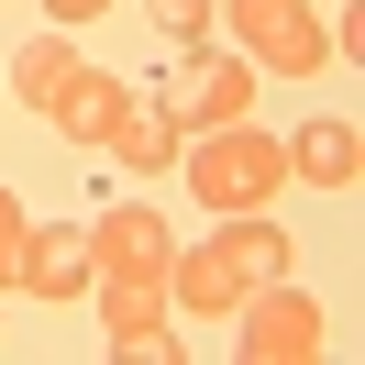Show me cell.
<instances>
[{"label":"cell","instance_id":"cell-11","mask_svg":"<svg viewBox=\"0 0 365 365\" xmlns=\"http://www.w3.org/2000/svg\"><path fill=\"white\" fill-rule=\"evenodd\" d=\"M111 155L133 166V178H166V166L188 155V133H178V122H166V111H133V122H122V133H111Z\"/></svg>","mask_w":365,"mask_h":365},{"label":"cell","instance_id":"cell-1","mask_svg":"<svg viewBox=\"0 0 365 365\" xmlns=\"http://www.w3.org/2000/svg\"><path fill=\"white\" fill-rule=\"evenodd\" d=\"M288 255H299V244L266 222V210H222V232H210V244H178L166 299H178V310H200V321H232V299L266 288V277H288Z\"/></svg>","mask_w":365,"mask_h":365},{"label":"cell","instance_id":"cell-13","mask_svg":"<svg viewBox=\"0 0 365 365\" xmlns=\"http://www.w3.org/2000/svg\"><path fill=\"white\" fill-rule=\"evenodd\" d=\"M23 232H34V210L0 188V288H23Z\"/></svg>","mask_w":365,"mask_h":365},{"label":"cell","instance_id":"cell-9","mask_svg":"<svg viewBox=\"0 0 365 365\" xmlns=\"http://www.w3.org/2000/svg\"><path fill=\"white\" fill-rule=\"evenodd\" d=\"M23 288L34 299H89V232L78 222H34L23 232Z\"/></svg>","mask_w":365,"mask_h":365},{"label":"cell","instance_id":"cell-6","mask_svg":"<svg viewBox=\"0 0 365 365\" xmlns=\"http://www.w3.org/2000/svg\"><path fill=\"white\" fill-rule=\"evenodd\" d=\"M232 321H244V343H232L244 365H321V354H332V343H321V299L288 288V277L244 288V299H232Z\"/></svg>","mask_w":365,"mask_h":365},{"label":"cell","instance_id":"cell-8","mask_svg":"<svg viewBox=\"0 0 365 365\" xmlns=\"http://www.w3.org/2000/svg\"><path fill=\"white\" fill-rule=\"evenodd\" d=\"M166 266H178V232H166V210L111 200V210L89 222V277H144V288H166Z\"/></svg>","mask_w":365,"mask_h":365},{"label":"cell","instance_id":"cell-12","mask_svg":"<svg viewBox=\"0 0 365 365\" xmlns=\"http://www.w3.org/2000/svg\"><path fill=\"white\" fill-rule=\"evenodd\" d=\"M144 11H155L166 45H210V11H222V0H144Z\"/></svg>","mask_w":365,"mask_h":365},{"label":"cell","instance_id":"cell-4","mask_svg":"<svg viewBox=\"0 0 365 365\" xmlns=\"http://www.w3.org/2000/svg\"><path fill=\"white\" fill-rule=\"evenodd\" d=\"M210 23L232 34V56H255V78H321L332 67V23L310 0H222Z\"/></svg>","mask_w":365,"mask_h":365},{"label":"cell","instance_id":"cell-2","mask_svg":"<svg viewBox=\"0 0 365 365\" xmlns=\"http://www.w3.org/2000/svg\"><path fill=\"white\" fill-rule=\"evenodd\" d=\"M11 89H23V100H34V111H45L67 144H100V155H111V133L133 122V89H122L111 67H89L67 34H45V45H23V56H11Z\"/></svg>","mask_w":365,"mask_h":365},{"label":"cell","instance_id":"cell-10","mask_svg":"<svg viewBox=\"0 0 365 365\" xmlns=\"http://www.w3.org/2000/svg\"><path fill=\"white\" fill-rule=\"evenodd\" d=\"M288 178H310V188L343 200V188L365 178V133H354V122H299V133H288Z\"/></svg>","mask_w":365,"mask_h":365},{"label":"cell","instance_id":"cell-7","mask_svg":"<svg viewBox=\"0 0 365 365\" xmlns=\"http://www.w3.org/2000/svg\"><path fill=\"white\" fill-rule=\"evenodd\" d=\"M89 310H100V332H111V354H133V365H178V354H188V343L166 332L178 299L144 288V277H89Z\"/></svg>","mask_w":365,"mask_h":365},{"label":"cell","instance_id":"cell-5","mask_svg":"<svg viewBox=\"0 0 365 365\" xmlns=\"http://www.w3.org/2000/svg\"><path fill=\"white\" fill-rule=\"evenodd\" d=\"M255 56H210V45H178V78H166V100L155 111L178 122V133H222V122H244L255 111Z\"/></svg>","mask_w":365,"mask_h":365},{"label":"cell","instance_id":"cell-3","mask_svg":"<svg viewBox=\"0 0 365 365\" xmlns=\"http://www.w3.org/2000/svg\"><path fill=\"white\" fill-rule=\"evenodd\" d=\"M178 178L200 210H266L288 188V144L255 133V122H222V133H200V155H178Z\"/></svg>","mask_w":365,"mask_h":365},{"label":"cell","instance_id":"cell-14","mask_svg":"<svg viewBox=\"0 0 365 365\" xmlns=\"http://www.w3.org/2000/svg\"><path fill=\"white\" fill-rule=\"evenodd\" d=\"M56 23H100V11H111V0H45Z\"/></svg>","mask_w":365,"mask_h":365}]
</instances>
